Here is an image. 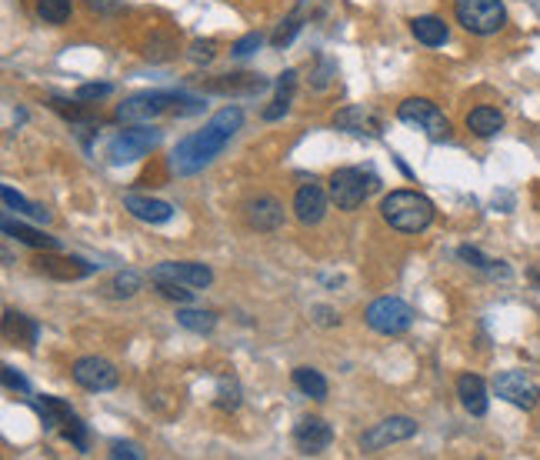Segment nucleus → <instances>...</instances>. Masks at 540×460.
Instances as JSON below:
<instances>
[{
    "label": "nucleus",
    "instance_id": "nucleus-14",
    "mask_svg": "<svg viewBox=\"0 0 540 460\" xmlns=\"http://www.w3.org/2000/svg\"><path fill=\"white\" fill-rule=\"evenodd\" d=\"M153 280H177V284H187V287H210V267L194 264V261H164L151 270V284Z\"/></svg>",
    "mask_w": 540,
    "mask_h": 460
},
{
    "label": "nucleus",
    "instance_id": "nucleus-36",
    "mask_svg": "<svg viewBox=\"0 0 540 460\" xmlns=\"http://www.w3.org/2000/svg\"><path fill=\"white\" fill-rule=\"evenodd\" d=\"M64 437H67L70 444L77 447L81 454H87V447H90V441H87V427H83L81 420H77V414H74V417H70L67 424H64Z\"/></svg>",
    "mask_w": 540,
    "mask_h": 460
},
{
    "label": "nucleus",
    "instance_id": "nucleus-40",
    "mask_svg": "<svg viewBox=\"0 0 540 460\" xmlns=\"http://www.w3.org/2000/svg\"><path fill=\"white\" fill-rule=\"evenodd\" d=\"M111 457H130V460H144V450L137 444H124V441H113L111 444Z\"/></svg>",
    "mask_w": 540,
    "mask_h": 460
},
{
    "label": "nucleus",
    "instance_id": "nucleus-34",
    "mask_svg": "<svg viewBox=\"0 0 540 460\" xmlns=\"http://www.w3.org/2000/svg\"><path fill=\"white\" fill-rule=\"evenodd\" d=\"M333 77H337V64H333L331 57H317V67L310 70V87L324 90V87H331Z\"/></svg>",
    "mask_w": 540,
    "mask_h": 460
},
{
    "label": "nucleus",
    "instance_id": "nucleus-19",
    "mask_svg": "<svg viewBox=\"0 0 540 460\" xmlns=\"http://www.w3.org/2000/svg\"><path fill=\"white\" fill-rule=\"evenodd\" d=\"M207 90H214V94H261V90H267V77H261V74H223V77H217L214 84H207Z\"/></svg>",
    "mask_w": 540,
    "mask_h": 460
},
{
    "label": "nucleus",
    "instance_id": "nucleus-35",
    "mask_svg": "<svg viewBox=\"0 0 540 460\" xmlns=\"http://www.w3.org/2000/svg\"><path fill=\"white\" fill-rule=\"evenodd\" d=\"M153 287L164 293L167 300H177V304H191L194 300V291H187V284H177V280H153Z\"/></svg>",
    "mask_w": 540,
    "mask_h": 460
},
{
    "label": "nucleus",
    "instance_id": "nucleus-26",
    "mask_svg": "<svg viewBox=\"0 0 540 460\" xmlns=\"http://www.w3.org/2000/svg\"><path fill=\"white\" fill-rule=\"evenodd\" d=\"M0 197H4V204L11 210H17V214H27V217H34V221H51V210L47 207H41V204H30L27 197H20L14 191V187H0Z\"/></svg>",
    "mask_w": 540,
    "mask_h": 460
},
{
    "label": "nucleus",
    "instance_id": "nucleus-37",
    "mask_svg": "<svg viewBox=\"0 0 540 460\" xmlns=\"http://www.w3.org/2000/svg\"><path fill=\"white\" fill-rule=\"evenodd\" d=\"M261 43H263V34H261V30H250V34H244V37H240V41L234 43V51H231V54L244 60V57H250L254 51H261Z\"/></svg>",
    "mask_w": 540,
    "mask_h": 460
},
{
    "label": "nucleus",
    "instance_id": "nucleus-18",
    "mask_svg": "<svg viewBox=\"0 0 540 460\" xmlns=\"http://www.w3.org/2000/svg\"><path fill=\"white\" fill-rule=\"evenodd\" d=\"M458 397L467 414H473V417H484L487 414V384L477 374L458 377Z\"/></svg>",
    "mask_w": 540,
    "mask_h": 460
},
{
    "label": "nucleus",
    "instance_id": "nucleus-7",
    "mask_svg": "<svg viewBox=\"0 0 540 460\" xmlns=\"http://www.w3.org/2000/svg\"><path fill=\"white\" fill-rule=\"evenodd\" d=\"M160 144V130L157 127H127L121 130L117 137L107 144V157H111V164H130V160H140V157H147Z\"/></svg>",
    "mask_w": 540,
    "mask_h": 460
},
{
    "label": "nucleus",
    "instance_id": "nucleus-23",
    "mask_svg": "<svg viewBox=\"0 0 540 460\" xmlns=\"http://www.w3.org/2000/svg\"><path fill=\"white\" fill-rule=\"evenodd\" d=\"M467 130L481 140L494 137V134L504 130V113H500L497 107H473V111L467 113Z\"/></svg>",
    "mask_w": 540,
    "mask_h": 460
},
{
    "label": "nucleus",
    "instance_id": "nucleus-24",
    "mask_svg": "<svg viewBox=\"0 0 540 460\" xmlns=\"http://www.w3.org/2000/svg\"><path fill=\"white\" fill-rule=\"evenodd\" d=\"M293 387L301 394H307L310 401H327V380H324V374L314 370V367H297V370H293Z\"/></svg>",
    "mask_w": 540,
    "mask_h": 460
},
{
    "label": "nucleus",
    "instance_id": "nucleus-28",
    "mask_svg": "<svg viewBox=\"0 0 540 460\" xmlns=\"http://www.w3.org/2000/svg\"><path fill=\"white\" fill-rule=\"evenodd\" d=\"M367 111L364 107H344V111L333 117V127H340V130H347V134H357V137H364V134H371L367 130Z\"/></svg>",
    "mask_w": 540,
    "mask_h": 460
},
{
    "label": "nucleus",
    "instance_id": "nucleus-43",
    "mask_svg": "<svg viewBox=\"0 0 540 460\" xmlns=\"http://www.w3.org/2000/svg\"><path fill=\"white\" fill-rule=\"evenodd\" d=\"M314 317H317V324H324V327L340 324V317H337V310H333V307H314Z\"/></svg>",
    "mask_w": 540,
    "mask_h": 460
},
{
    "label": "nucleus",
    "instance_id": "nucleus-32",
    "mask_svg": "<svg viewBox=\"0 0 540 460\" xmlns=\"http://www.w3.org/2000/svg\"><path fill=\"white\" fill-rule=\"evenodd\" d=\"M217 407L227 410V414H234L237 407H240V384H237L234 377H223L221 387H217Z\"/></svg>",
    "mask_w": 540,
    "mask_h": 460
},
{
    "label": "nucleus",
    "instance_id": "nucleus-42",
    "mask_svg": "<svg viewBox=\"0 0 540 460\" xmlns=\"http://www.w3.org/2000/svg\"><path fill=\"white\" fill-rule=\"evenodd\" d=\"M4 384L11 387V391H20V394H27L30 387H27V380L20 374H14V367H4Z\"/></svg>",
    "mask_w": 540,
    "mask_h": 460
},
{
    "label": "nucleus",
    "instance_id": "nucleus-39",
    "mask_svg": "<svg viewBox=\"0 0 540 460\" xmlns=\"http://www.w3.org/2000/svg\"><path fill=\"white\" fill-rule=\"evenodd\" d=\"M191 60H194V64H207V60H214V41L191 43Z\"/></svg>",
    "mask_w": 540,
    "mask_h": 460
},
{
    "label": "nucleus",
    "instance_id": "nucleus-15",
    "mask_svg": "<svg viewBox=\"0 0 540 460\" xmlns=\"http://www.w3.org/2000/svg\"><path fill=\"white\" fill-rule=\"evenodd\" d=\"M333 441V427L324 417H304L293 427V444L301 454H324Z\"/></svg>",
    "mask_w": 540,
    "mask_h": 460
},
{
    "label": "nucleus",
    "instance_id": "nucleus-13",
    "mask_svg": "<svg viewBox=\"0 0 540 460\" xmlns=\"http://www.w3.org/2000/svg\"><path fill=\"white\" fill-rule=\"evenodd\" d=\"M34 270L54 280H83L98 270V264H87L81 257H57V251H47L34 261Z\"/></svg>",
    "mask_w": 540,
    "mask_h": 460
},
{
    "label": "nucleus",
    "instance_id": "nucleus-12",
    "mask_svg": "<svg viewBox=\"0 0 540 460\" xmlns=\"http://www.w3.org/2000/svg\"><path fill=\"white\" fill-rule=\"evenodd\" d=\"M244 221L257 234H274L284 223V204L274 194H254L244 204Z\"/></svg>",
    "mask_w": 540,
    "mask_h": 460
},
{
    "label": "nucleus",
    "instance_id": "nucleus-3",
    "mask_svg": "<svg viewBox=\"0 0 540 460\" xmlns=\"http://www.w3.org/2000/svg\"><path fill=\"white\" fill-rule=\"evenodd\" d=\"M454 17L467 34L490 37L507 24V11L500 0H454Z\"/></svg>",
    "mask_w": 540,
    "mask_h": 460
},
{
    "label": "nucleus",
    "instance_id": "nucleus-6",
    "mask_svg": "<svg viewBox=\"0 0 540 460\" xmlns=\"http://www.w3.org/2000/svg\"><path fill=\"white\" fill-rule=\"evenodd\" d=\"M397 121L411 124L417 130H424L430 140H447L450 137V121L443 117V111L427 97H407L397 107Z\"/></svg>",
    "mask_w": 540,
    "mask_h": 460
},
{
    "label": "nucleus",
    "instance_id": "nucleus-22",
    "mask_svg": "<svg viewBox=\"0 0 540 460\" xmlns=\"http://www.w3.org/2000/svg\"><path fill=\"white\" fill-rule=\"evenodd\" d=\"M411 34H414L424 47H441V43H447V37H450V27L443 24L441 17L424 14V17H414V20H411Z\"/></svg>",
    "mask_w": 540,
    "mask_h": 460
},
{
    "label": "nucleus",
    "instance_id": "nucleus-30",
    "mask_svg": "<svg viewBox=\"0 0 540 460\" xmlns=\"http://www.w3.org/2000/svg\"><path fill=\"white\" fill-rule=\"evenodd\" d=\"M4 331L7 337H27V347H34V340H37V324H30L24 314H14V310H7L4 314Z\"/></svg>",
    "mask_w": 540,
    "mask_h": 460
},
{
    "label": "nucleus",
    "instance_id": "nucleus-11",
    "mask_svg": "<svg viewBox=\"0 0 540 460\" xmlns=\"http://www.w3.org/2000/svg\"><path fill=\"white\" fill-rule=\"evenodd\" d=\"M497 397H504L507 404L520 407V410H534L540 404V387L524 374V370H504L494 380Z\"/></svg>",
    "mask_w": 540,
    "mask_h": 460
},
{
    "label": "nucleus",
    "instance_id": "nucleus-21",
    "mask_svg": "<svg viewBox=\"0 0 540 460\" xmlns=\"http://www.w3.org/2000/svg\"><path fill=\"white\" fill-rule=\"evenodd\" d=\"M4 234L20 240V244H27V247H34V251H60V240L51 238V234H43V230H34V227H27V223L4 221Z\"/></svg>",
    "mask_w": 540,
    "mask_h": 460
},
{
    "label": "nucleus",
    "instance_id": "nucleus-29",
    "mask_svg": "<svg viewBox=\"0 0 540 460\" xmlns=\"http://www.w3.org/2000/svg\"><path fill=\"white\" fill-rule=\"evenodd\" d=\"M177 324L194 331V334H210L217 327V317L210 310H177Z\"/></svg>",
    "mask_w": 540,
    "mask_h": 460
},
{
    "label": "nucleus",
    "instance_id": "nucleus-20",
    "mask_svg": "<svg viewBox=\"0 0 540 460\" xmlns=\"http://www.w3.org/2000/svg\"><path fill=\"white\" fill-rule=\"evenodd\" d=\"M293 90H297V70H284L278 77V94L270 100V107H263V121H280L284 113L291 111Z\"/></svg>",
    "mask_w": 540,
    "mask_h": 460
},
{
    "label": "nucleus",
    "instance_id": "nucleus-17",
    "mask_svg": "<svg viewBox=\"0 0 540 460\" xmlns=\"http://www.w3.org/2000/svg\"><path fill=\"white\" fill-rule=\"evenodd\" d=\"M124 210L130 217H137L144 223H167L174 217V207L167 200H157V197H140V194H127L124 197Z\"/></svg>",
    "mask_w": 540,
    "mask_h": 460
},
{
    "label": "nucleus",
    "instance_id": "nucleus-27",
    "mask_svg": "<svg viewBox=\"0 0 540 460\" xmlns=\"http://www.w3.org/2000/svg\"><path fill=\"white\" fill-rule=\"evenodd\" d=\"M70 14H74V4L70 0H37V17H41L43 24H67Z\"/></svg>",
    "mask_w": 540,
    "mask_h": 460
},
{
    "label": "nucleus",
    "instance_id": "nucleus-31",
    "mask_svg": "<svg viewBox=\"0 0 540 460\" xmlns=\"http://www.w3.org/2000/svg\"><path fill=\"white\" fill-rule=\"evenodd\" d=\"M140 284H144V280H140V274L137 270H121V274H113V280L111 284H107V291L113 293V297H134V293L140 291Z\"/></svg>",
    "mask_w": 540,
    "mask_h": 460
},
{
    "label": "nucleus",
    "instance_id": "nucleus-25",
    "mask_svg": "<svg viewBox=\"0 0 540 460\" xmlns=\"http://www.w3.org/2000/svg\"><path fill=\"white\" fill-rule=\"evenodd\" d=\"M34 407H37V414H41V420H43V427H47V431H54L57 424H67V420L74 417L70 404H67V401H60V397H41Z\"/></svg>",
    "mask_w": 540,
    "mask_h": 460
},
{
    "label": "nucleus",
    "instance_id": "nucleus-2",
    "mask_svg": "<svg viewBox=\"0 0 540 460\" xmlns=\"http://www.w3.org/2000/svg\"><path fill=\"white\" fill-rule=\"evenodd\" d=\"M434 200L417 191H390L380 200V217L401 234H420L434 223Z\"/></svg>",
    "mask_w": 540,
    "mask_h": 460
},
{
    "label": "nucleus",
    "instance_id": "nucleus-38",
    "mask_svg": "<svg viewBox=\"0 0 540 460\" xmlns=\"http://www.w3.org/2000/svg\"><path fill=\"white\" fill-rule=\"evenodd\" d=\"M111 94H113L111 84H81L74 97L77 100H104V97H111Z\"/></svg>",
    "mask_w": 540,
    "mask_h": 460
},
{
    "label": "nucleus",
    "instance_id": "nucleus-9",
    "mask_svg": "<svg viewBox=\"0 0 540 460\" xmlns=\"http://www.w3.org/2000/svg\"><path fill=\"white\" fill-rule=\"evenodd\" d=\"M70 377L81 384L83 391H94V394L113 391V387L121 384L117 367H113L111 361H104V357H81V361H74Z\"/></svg>",
    "mask_w": 540,
    "mask_h": 460
},
{
    "label": "nucleus",
    "instance_id": "nucleus-8",
    "mask_svg": "<svg viewBox=\"0 0 540 460\" xmlns=\"http://www.w3.org/2000/svg\"><path fill=\"white\" fill-rule=\"evenodd\" d=\"M187 94H164V90H144V94H134V97H127L121 107H117V121H124V124H147L151 117L157 113H164L170 104L177 107L184 104Z\"/></svg>",
    "mask_w": 540,
    "mask_h": 460
},
{
    "label": "nucleus",
    "instance_id": "nucleus-5",
    "mask_svg": "<svg viewBox=\"0 0 540 460\" xmlns=\"http://www.w3.org/2000/svg\"><path fill=\"white\" fill-rule=\"evenodd\" d=\"M331 200L337 204V210H357L364 207V200H367V194L377 187V177L374 174H364V170L357 168H340L331 174Z\"/></svg>",
    "mask_w": 540,
    "mask_h": 460
},
{
    "label": "nucleus",
    "instance_id": "nucleus-4",
    "mask_svg": "<svg viewBox=\"0 0 540 460\" xmlns=\"http://www.w3.org/2000/svg\"><path fill=\"white\" fill-rule=\"evenodd\" d=\"M364 321L371 331L384 337H397V334H407L414 327V307L403 304L401 297H377L374 304L367 307Z\"/></svg>",
    "mask_w": 540,
    "mask_h": 460
},
{
    "label": "nucleus",
    "instance_id": "nucleus-1",
    "mask_svg": "<svg viewBox=\"0 0 540 460\" xmlns=\"http://www.w3.org/2000/svg\"><path fill=\"white\" fill-rule=\"evenodd\" d=\"M240 127H244V111H240V107H221V111L204 124V130L187 134V137L174 147V153H170L174 174L191 177V174H200L204 168H210L223 153V147L234 140V134Z\"/></svg>",
    "mask_w": 540,
    "mask_h": 460
},
{
    "label": "nucleus",
    "instance_id": "nucleus-33",
    "mask_svg": "<svg viewBox=\"0 0 540 460\" xmlns=\"http://www.w3.org/2000/svg\"><path fill=\"white\" fill-rule=\"evenodd\" d=\"M301 27H304V24H301V11H297V14L287 17V20H284V24H280L278 30H274V37H270V43H274L278 51H284V47H287V43H291L293 37L301 34Z\"/></svg>",
    "mask_w": 540,
    "mask_h": 460
},
{
    "label": "nucleus",
    "instance_id": "nucleus-16",
    "mask_svg": "<svg viewBox=\"0 0 540 460\" xmlns=\"http://www.w3.org/2000/svg\"><path fill=\"white\" fill-rule=\"evenodd\" d=\"M293 214H297V221L304 223V227H314V223L324 221V214H327V194H324V187L320 183H304L297 194H293Z\"/></svg>",
    "mask_w": 540,
    "mask_h": 460
},
{
    "label": "nucleus",
    "instance_id": "nucleus-10",
    "mask_svg": "<svg viewBox=\"0 0 540 460\" xmlns=\"http://www.w3.org/2000/svg\"><path fill=\"white\" fill-rule=\"evenodd\" d=\"M417 433V420L411 417H387L374 424L371 431L360 433V450L364 454H374V450H384L390 444H401V441H411Z\"/></svg>",
    "mask_w": 540,
    "mask_h": 460
},
{
    "label": "nucleus",
    "instance_id": "nucleus-41",
    "mask_svg": "<svg viewBox=\"0 0 540 460\" xmlns=\"http://www.w3.org/2000/svg\"><path fill=\"white\" fill-rule=\"evenodd\" d=\"M458 253H460V261H467L471 267H481V270H490V267H494V261H487L484 253L473 251V247H460Z\"/></svg>",
    "mask_w": 540,
    "mask_h": 460
}]
</instances>
